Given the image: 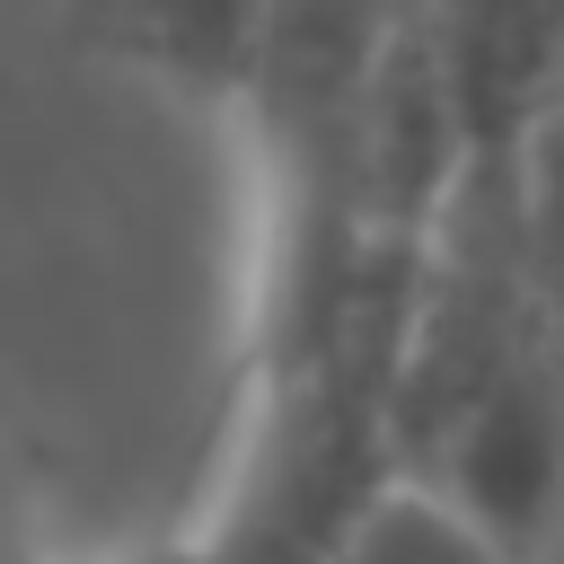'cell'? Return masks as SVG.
Wrapping results in <instances>:
<instances>
[{"mask_svg":"<svg viewBox=\"0 0 564 564\" xmlns=\"http://www.w3.org/2000/svg\"><path fill=\"white\" fill-rule=\"evenodd\" d=\"M388 502H432L467 546H546L564 520V344L520 352L467 405H449L397 458Z\"/></svg>","mask_w":564,"mask_h":564,"instance_id":"obj_1","label":"cell"},{"mask_svg":"<svg viewBox=\"0 0 564 564\" xmlns=\"http://www.w3.org/2000/svg\"><path fill=\"white\" fill-rule=\"evenodd\" d=\"M282 0H79L88 44H106L115 62L203 97V106H238L264 44H273Z\"/></svg>","mask_w":564,"mask_h":564,"instance_id":"obj_2","label":"cell"},{"mask_svg":"<svg viewBox=\"0 0 564 564\" xmlns=\"http://www.w3.org/2000/svg\"><path fill=\"white\" fill-rule=\"evenodd\" d=\"M520 220H529V264H538V300L564 335V62L520 132Z\"/></svg>","mask_w":564,"mask_h":564,"instance_id":"obj_3","label":"cell"}]
</instances>
